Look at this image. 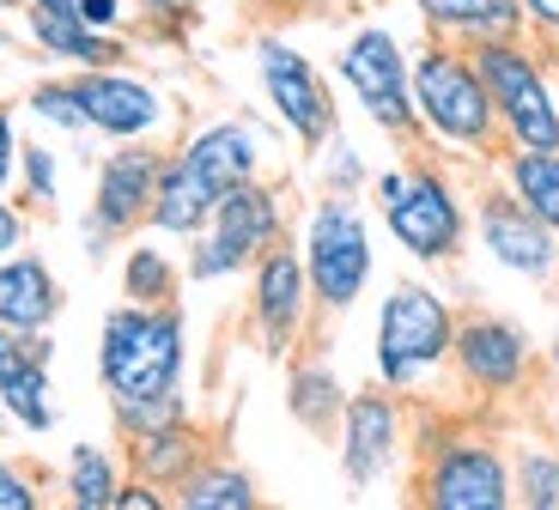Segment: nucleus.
I'll list each match as a JSON object with an SVG mask.
<instances>
[{
	"mask_svg": "<svg viewBox=\"0 0 559 510\" xmlns=\"http://www.w3.org/2000/svg\"><path fill=\"white\" fill-rule=\"evenodd\" d=\"M407 407H402V389L390 383H371V389H353L347 407H341V426H335V455H341V474L347 486H383L390 474H402L407 462Z\"/></svg>",
	"mask_w": 559,
	"mask_h": 510,
	"instance_id": "f8f14e48",
	"label": "nucleus"
},
{
	"mask_svg": "<svg viewBox=\"0 0 559 510\" xmlns=\"http://www.w3.org/2000/svg\"><path fill=\"white\" fill-rule=\"evenodd\" d=\"M73 13H80L92 31H110V37H128V31H140L134 0H80Z\"/></svg>",
	"mask_w": 559,
	"mask_h": 510,
	"instance_id": "f704fd0d",
	"label": "nucleus"
},
{
	"mask_svg": "<svg viewBox=\"0 0 559 510\" xmlns=\"http://www.w3.org/2000/svg\"><path fill=\"white\" fill-rule=\"evenodd\" d=\"M61 194V152L43 146V140H25L19 146V201L25 207H56Z\"/></svg>",
	"mask_w": 559,
	"mask_h": 510,
	"instance_id": "7c9ffc66",
	"label": "nucleus"
},
{
	"mask_svg": "<svg viewBox=\"0 0 559 510\" xmlns=\"http://www.w3.org/2000/svg\"><path fill=\"white\" fill-rule=\"evenodd\" d=\"M134 13H140V31H146V37L177 43L201 25V0H134Z\"/></svg>",
	"mask_w": 559,
	"mask_h": 510,
	"instance_id": "473e14b6",
	"label": "nucleus"
},
{
	"mask_svg": "<svg viewBox=\"0 0 559 510\" xmlns=\"http://www.w3.org/2000/svg\"><path fill=\"white\" fill-rule=\"evenodd\" d=\"M475 244L487 249V262L511 280H530V286H554L559 280V237L547 232L499 177L475 194Z\"/></svg>",
	"mask_w": 559,
	"mask_h": 510,
	"instance_id": "2eb2a0df",
	"label": "nucleus"
},
{
	"mask_svg": "<svg viewBox=\"0 0 559 510\" xmlns=\"http://www.w3.org/2000/svg\"><path fill=\"white\" fill-rule=\"evenodd\" d=\"M511 493L523 510H559V450L542 438H523L511 450Z\"/></svg>",
	"mask_w": 559,
	"mask_h": 510,
	"instance_id": "c85d7f7f",
	"label": "nucleus"
},
{
	"mask_svg": "<svg viewBox=\"0 0 559 510\" xmlns=\"http://www.w3.org/2000/svg\"><path fill=\"white\" fill-rule=\"evenodd\" d=\"M0 510H43V481L13 455H0Z\"/></svg>",
	"mask_w": 559,
	"mask_h": 510,
	"instance_id": "72a5a7b5",
	"label": "nucleus"
},
{
	"mask_svg": "<svg viewBox=\"0 0 559 510\" xmlns=\"http://www.w3.org/2000/svg\"><path fill=\"white\" fill-rule=\"evenodd\" d=\"M25 110L37 116L43 128H56V134H92L85 104H80V92H73V73H68V80H37L25 92Z\"/></svg>",
	"mask_w": 559,
	"mask_h": 510,
	"instance_id": "c756f323",
	"label": "nucleus"
},
{
	"mask_svg": "<svg viewBox=\"0 0 559 510\" xmlns=\"http://www.w3.org/2000/svg\"><path fill=\"white\" fill-rule=\"evenodd\" d=\"M25 359L0 377V407H7V426L43 438V431H56V383H49L56 346H49V334H25Z\"/></svg>",
	"mask_w": 559,
	"mask_h": 510,
	"instance_id": "5701e85b",
	"label": "nucleus"
},
{
	"mask_svg": "<svg viewBox=\"0 0 559 510\" xmlns=\"http://www.w3.org/2000/svg\"><path fill=\"white\" fill-rule=\"evenodd\" d=\"M0 426H7V407H0Z\"/></svg>",
	"mask_w": 559,
	"mask_h": 510,
	"instance_id": "a18cd8bd",
	"label": "nucleus"
},
{
	"mask_svg": "<svg viewBox=\"0 0 559 510\" xmlns=\"http://www.w3.org/2000/svg\"><path fill=\"white\" fill-rule=\"evenodd\" d=\"M19 116H13V104L0 97V194H13V182H19Z\"/></svg>",
	"mask_w": 559,
	"mask_h": 510,
	"instance_id": "c9c22d12",
	"label": "nucleus"
},
{
	"mask_svg": "<svg viewBox=\"0 0 559 510\" xmlns=\"http://www.w3.org/2000/svg\"><path fill=\"white\" fill-rule=\"evenodd\" d=\"M335 80L359 104V116L390 140H419L414 116V56L390 25H359L335 56Z\"/></svg>",
	"mask_w": 559,
	"mask_h": 510,
	"instance_id": "1a4fd4ad",
	"label": "nucleus"
},
{
	"mask_svg": "<svg viewBox=\"0 0 559 510\" xmlns=\"http://www.w3.org/2000/svg\"><path fill=\"white\" fill-rule=\"evenodd\" d=\"M31 7H56V13H73L80 0H31Z\"/></svg>",
	"mask_w": 559,
	"mask_h": 510,
	"instance_id": "79ce46f5",
	"label": "nucleus"
},
{
	"mask_svg": "<svg viewBox=\"0 0 559 510\" xmlns=\"http://www.w3.org/2000/svg\"><path fill=\"white\" fill-rule=\"evenodd\" d=\"M523 7V25H530V37H542L547 49L559 43V0H518Z\"/></svg>",
	"mask_w": 559,
	"mask_h": 510,
	"instance_id": "4c0bfd02",
	"label": "nucleus"
},
{
	"mask_svg": "<svg viewBox=\"0 0 559 510\" xmlns=\"http://www.w3.org/2000/svg\"><path fill=\"white\" fill-rule=\"evenodd\" d=\"M492 177L518 194L523 207L559 237V152H535V146H504L492 158Z\"/></svg>",
	"mask_w": 559,
	"mask_h": 510,
	"instance_id": "b1692460",
	"label": "nucleus"
},
{
	"mask_svg": "<svg viewBox=\"0 0 559 510\" xmlns=\"http://www.w3.org/2000/svg\"><path fill=\"white\" fill-rule=\"evenodd\" d=\"M165 505H170V493H158V486H146V481L128 474V481L116 486V505L110 510H165Z\"/></svg>",
	"mask_w": 559,
	"mask_h": 510,
	"instance_id": "58836bf2",
	"label": "nucleus"
},
{
	"mask_svg": "<svg viewBox=\"0 0 559 510\" xmlns=\"http://www.w3.org/2000/svg\"><path fill=\"white\" fill-rule=\"evenodd\" d=\"M213 207H219V189H213V182L201 177L177 146H170L165 170H158V194H153V213H146V232L182 237V244H189L195 232H207Z\"/></svg>",
	"mask_w": 559,
	"mask_h": 510,
	"instance_id": "412c9836",
	"label": "nucleus"
},
{
	"mask_svg": "<svg viewBox=\"0 0 559 510\" xmlns=\"http://www.w3.org/2000/svg\"><path fill=\"white\" fill-rule=\"evenodd\" d=\"M298 256H305L317 317H347L353 304L371 292V274H378L371 220H365L359 194L322 189L305 207V225H298Z\"/></svg>",
	"mask_w": 559,
	"mask_h": 510,
	"instance_id": "20e7f679",
	"label": "nucleus"
},
{
	"mask_svg": "<svg viewBox=\"0 0 559 510\" xmlns=\"http://www.w3.org/2000/svg\"><path fill=\"white\" fill-rule=\"evenodd\" d=\"M414 498L426 510H511V455L487 431H450L419 443Z\"/></svg>",
	"mask_w": 559,
	"mask_h": 510,
	"instance_id": "6e6552de",
	"label": "nucleus"
},
{
	"mask_svg": "<svg viewBox=\"0 0 559 510\" xmlns=\"http://www.w3.org/2000/svg\"><path fill=\"white\" fill-rule=\"evenodd\" d=\"M31 0H0V19H13V13H25Z\"/></svg>",
	"mask_w": 559,
	"mask_h": 510,
	"instance_id": "37998d69",
	"label": "nucleus"
},
{
	"mask_svg": "<svg viewBox=\"0 0 559 510\" xmlns=\"http://www.w3.org/2000/svg\"><path fill=\"white\" fill-rule=\"evenodd\" d=\"M170 505H177V510H255V505H262V493H255V481L238 469V462L207 455V462H201V469L170 493Z\"/></svg>",
	"mask_w": 559,
	"mask_h": 510,
	"instance_id": "bb28decb",
	"label": "nucleus"
},
{
	"mask_svg": "<svg viewBox=\"0 0 559 510\" xmlns=\"http://www.w3.org/2000/svg\"><path fill=\"white\" fill-rule=\"evenodd\" d=\"M25 37L43 61H61V68L85 73V68H116L128 56V37L110 31H92L80 13H56V7H25Z\"/></svg>",
	"mask_w": 559,
	"mask_h": 510,
	"instance_id": "6ab92c4d",
	"label": "nucleus"
},
{
	"mask_svg": "<svg viewBox=\"0 0 559 510\" xmlns=\"http://www.w3.org/2000/svg\"><path fill=\"white\" fill-rule=\"evenodd\" d=\"M158 170H165V152L158 140H122L116 152H104L98 177H92V207H85V256L98 262L116 237L146 232V213H153L158 194Z\"/></svg>",
	"mask_w": 559,
	"mask_h": 510,
	"instance_id": "9b49d317",
	"label": "nucleus"
},
{
	"mask_svg": "<svg viewBox=\"0 0 559 510\" xmlns=\"http://www.w3.org/2000/svg\"><path fill=\"white\" fill-rule=\"evenodd\" d=\"M317 177H322V189H341V194H359L365 182H371V170H365V158H359V146H353L347 134H329L317 146Z\"/></svg>",
	"mask_w": 559,
	"mask_h": 510,
	"instance_id": "2f4dec72",
	"label": "nucleus"
},
{
	"mask_svg": "<svg viewBox=\"0 0 559 510\" xmlns=\"http://www.w3.org/2000/svg\"><path fill=\"white\" fill-rule=\"evenodd\" d=\"M554 68H559V43H554Z\"/></svg>",
	"mask_w": 559,
	"mask_h": 510,
	"instance_id": "c03bdc74",
	"label": "nucleus"
},
{
	"mask_svg": "<svg viewBox=\"0 0 559 510\" xmlns=\"http://www.w3.org/2000/svg\"><path fill=\"white\" fill-rule=\"evenodd\" d=\"M73 92H80V104H85L92 134L110 140V146H122V140H165L170 122H177L170 97L158 92L146 73L122 68V61H116V68L73 73Z\"/></svg>",
	"mask_w": 559,
	"mask_h": 510,
	"instance_id": "dca6fc26",
	"label": "nucleus"
},
{
	"mask_svg": "<svg viewBox=\"0 0 559 510\" xmlns=\"http://www.w3.org/2000/svg\"><path fill=\"white\" fill-rule=\"evenodd\" d=\"M25 244H31V207L0 194V256H13V249H25Z\"/></svg>",
	"mask_w": 559,
	"mask_h": 510,
	"instance_id": "e433bc0d",
	"label": "nucleus"
},
{
	"mask_svg": "<svg viewBox=\"0 0 559 510\" xmlns=\"http://www.w3.org/2000/svg\"><path fill=\"white\" fill-rule=\"evenodd\" d=\"M189 371V322L177 298L170 304H134L122 298L98 322V377L110 407H140V401L182 395Z\"/></svg>",
	"mask_w": 559,
	"mask_h": 510,
	"instance_id": "f03ea898",
	"label": "nucleus"
},
{
	"mask_svg": "<svg viewBox=\"0 0 559 510\" xmlns=\"http://www.w3.org/2000/svg\"><path fill=\"white\" fill-rule=\"evenodd\" d=\"M182 292V262L158 244H134L122 256V298L134 304H170Z\"/></svg>",
	"mask_w": 559,
	"mask_h": 510,
	"instance_id": "cd10ccee",
	"label": "nucleus"
},
{
	"mask_svg": "<svg viewBox=\"0 0 559 510\" xmlns=\"http://www.w3.org/2000/svg\"><path fill=\"white\" fill-rule=\"evenodd\" d=\"M547 371H554V377H559V329H554V334H547Z\"/></svg>",
	"mask_w": 559,
	"mask_h": 510,
	"instance_id": "a19ab883",
	"label": "nucleus"
},
{
	"mask_svg": "<svg viewBox=\"0 0 559 510\" xmlns=\"http://www.w3.org/2000/svg\"><path fill=\"white\" fill-rule=\"evenodd\" d=\"M371 201H378L383 232L395 237V249L414 268L462 262L468 232H475V213H468L462 182L438 158H402V165L378 170L371 177Z\"/></svg>",
	"mask_w": 559,
	"mask_h": 510,
	"instance_id": "7ed1b4c3",
	"label": "nucleus"
},
{
	"mask_svg": "<svg viewBox=\"0 0 559 510\" xmlns=\"http://www.w3.org/2000/svg\"><path fill=\"white\" fill-rule=\"evenodd\" d=\"M414 116H419V140L444 146L450 158L492 165L504 152L499 110H492L487 80H480L475 56L462 43L426 37L414 49Z\"/></svg>",
	"mask_w": 559,
	"mask_h": 510,
	"instance_id": "f257e3e1",
	"label": "nucleus"
},
{
	"mask_svg": "<svg viewBox=\"0 0 559 510\" xmlns=\"http://www.w3.org/2000/svg\"><path fill=\"white\" fill-rule=\"evenodd\" d=\"M426 37H444V43H499V37H523V7L518 0H414Z\"/></svg>",
	"mask_w": 559,
	"mask_h": 510,
	"instance_id": "4be33fe9",
	"label": "nucleus"
},
{
	"mask_svg": "<svg viewBox=\"0 0 559 510\" xmlns=\"http://www.w3.org/2000/svg\"><path fill=\"white\" fill-rule=\"evenodd\" d=\"M310 317H317V298H310L305 256L293 237H280L250 262V322L267 359H286L310 334Z\"/></svg>",
	"mask_w": 559,
	"mask_h": 510,
	"instance_id": "4468645a",
	"label": "nucleus"
},
{
	"mask_svg": "<svg viewBox=\"0 0 559 510\" xmlns=\"http://www.w3.org/2000/svg\"><path fill=\"white\" fill-rule=\"evenodd\" d=\"M347 395L353 389H341V377L329 371V359H298L293 371H286V414H293L310 438H335Z\"/></svg>",
	"mask_w": 559,
	"mask_h": 510,
	"instance_id": "393cba45",
	"label": "nucleus"
},
{
	"mask_svg": "<svg viewBox=\"0 0 559 510\" xmlns=\"http://www.w3.org/2000/svg\"><path fill=\"white\" fill-rule=\"evenodd\" d=\"M207 455H213L207 450V431H201L195 419H170V426H158V431H134L128 450H122V462H128L134 481L158 486V493H177V486L189 481Z\"/></svg>",
	"mask_w": 559,
	"mask_h": 510,
	"instance_id": "aec40b11",
	"label": "nucleus"
},
{
	"mask_svg": "<svg viewBox=\"0 0 559 510\" xmlns=\"http://www.w3.org/2000/svg\"><path fill=\"white\" fill-rule=\"evenodd\" d=\"M177 152L225 194L250 177H267V165H274V134L255 116H213V122L189 128L177 140Z\"/></svg>",
	"mask_w": 559,
	"mask_h": 510,
	"instance_id": "f3484780",
	"label": "nucleus"
},
{
	"mask_svg": "<svg viewBox=\"0 0 559 510\" xmlns=\"http://www.w3.org/2000/svg\"><path fill=\"white\" fill-rule=\"evenodd\" d=\"M25 334H13V329H0V377H7V371H13V365L19 359H25Z\"/></svg>",
	"mask_w": 559,
	"mask_h": 510,
	"instance_id": "ea45409f",
	"label": "nucleus"
},
{
	"mask_svg": "<svg viewBox=\"0 0 559 510\" xmlns=\"http://www.w3.org/2000/svg\"><path fill=\"white\" fill-rule=\"evenodd\" d=\"M535 353L530 329L499 310H462L456 317V341H450V371L462 377V389H475V395H523L535 383Z\"/></svg>",
	"mask_w": 559,
	"mask_h": 510,
	"instance_id": "ddd939ff",
	"label": "nucleus"
},
{
	"mask_svg": "<svg viewBox=\"0 0 559 510\" xmlns=\"http://www.w3.org/2000/svg\"><path fill=\"white\" fill-rule=\"evenodd\" d=\"M487 80V97L499 110L504 146L559 152V85H554V49L542 37H499L468 49Z\"/></svg>",
	"mask_w": 559,
	"mask_h": 510,
	"instance_id": "423d86ee",
	"label": "nucleus"
},
{
	"mask_svg": "<svg viewBox=\"0 0 559 510\" xmlns=\"http://www.w3.org/2000/svg\"><path fill=\"white\" fill-rule=\"evenodd\" d=\"M122 481H128V462L116 450H104V443H73V450H68L61 493H68L73 510H110Z\"/></svg>",
	"mask_w": 559,
	"mask_h": 510,
	"instance_id": "a878e982",
	"label": "nucleus"
},
{
	"mask_svg": "<svg viewBox=\"0 0 559 510\" xmlns=\"http://www.w3.org/2000/svg\"><path fill=\"white\" fill-rule=\"evenodd\" d=\"M286 237V189L267 177H250L238 189L219 194L207 232L189 237V256H182V280L195 286H213V280L250 274V262L262 256L267 244Z\"/></svg>",
	"mask_w": 559,
	"mask_h": 510,
	"instance_id": "0eeeda50",
	"label": "nucleus"
},
{
	"mask_svg": "<svg viewBox=\"0 0 559 510\" xmlns=\"http://www.w3.org/2000/svg\"><path fill=\"white\" fill-rule=\"evenodd\" d=\"M250 61H255V85H262L274 122L286 128V134H293L305 152H317L322 140L341 128V104H335L329 73H322L293 37H274V31H267V37H255Z\"/></svg>",
	"mask_w": 559,
	"mask_h": 510,
	"instance_id": "9d476101",
	"label": "nucleus"
},
{
	"mask_svg": "<svg viewBox=\"0 0 559 510\" xmlns=\"http://www.w3.org/2000/svg\"><path fill=\"white\" fill-rule=\"evenodd\" d=\"M61 317V280L37 249L0 256V329L13 334H49Z\"/></svg>",
	"mask_w": 559,
	"mask_h": 510,
	"instance_id": "a211bd4d",
	"label": "nucleus"
},
{
	"mask_svg": "<svg viewBox=\"0 0 559 510\" xmlns=\"http://www.w3.org/2000/svg\"><path fill=\"white\" fill-rule=\"evenodd\" d=\"M450 341H456V304L432 280H395L378 304V334H371L378 383L414 395L426 377L450 365Z\"/></svg>",
	"mask_w": 559,
	"mask_h": 510,
	"instance_id": "39448f33",
	"label": "nucleus"
}]
</instances>
